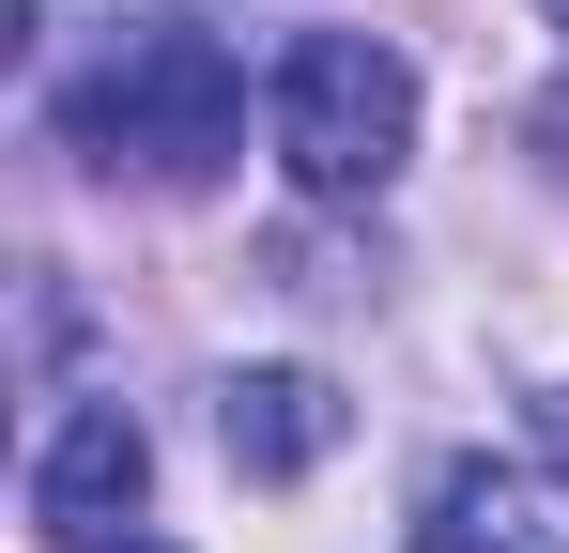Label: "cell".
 Instances as JSON below:
<instances>
[{
    "mask_svg": "<svg viewBox=\"0 0 569 553\" xmlns=\"http://www.w3.org/2000/svg\"><path fill=\"white\" fill-rule=\"evenodd\" d=\"M62 139L93 154L108 184H216L247 154V78H231V47L216 31H123L93 78L62 92Z\"/></svg>",
    "mask_w": 569,
    "mask_h": 553,
    "instance_id": "cell-1",
    "label": "cell"
},
{
    "mask_svg": "<svg viewBox=\"0 0 569 553\" xmlns=\"http://www.w3.org/2000/svg\"><path fill=\"white\" fill-rule=\"evenodd\" d=\"M416 154V62L385 31H292L278 47V170L308 200H385Z\"/></svg>",
    "mask_w": 569,
    "mask_h": 553,
    "instance_id": "cell-2",
    "label": "cell"
},
{
    "mask_svg": "<svg viewBox=\"0 0 569 553\" xmlns=\"http://www.w3.org/2000/svg\"><path fill=\"white\" fill-rule=\"evenodd\" d=\"M154 507V431L123 415V400H78L62 431H47V461H31V539L47 553H139L123 523Z\"/></svg>",
    "mask_w": 569,
    "mask_h": 553,
    "instance_id": "cell-3",
    "label": "cell"
},
{
    "mask_svg": "<svg viewBox=\"0 0 569 553\" xmlns=\"http://www.w3.org/2000/svg\"><path fill=\"white\" fill-rule=\"evenodd\" d=\"M416 553H569V476L523 446H477L416 492Z\"/></svg>",
    "mask_w": 569,
    "mask_h": 553,
    "instance_id": "cell-4",
    "label": "cell"
},
{
    "mask_svg": "<svg viewBox=\"0 0 569 553\" xmlns=\"http://www.w3.org/2000/svg\"><path fill=\"white\" fill-rule=\"evenodd\" d=\"M339 431H355V415H339L323 369H231V384H216V446H231V476H308Z\"/></svg>",
    "mask_w": 569,
    "mask_h": 553,
    "instance_id": "cell-5",
    "label": "cell"
},
{
    "mask_svg": "<svg viewBox=\"0 0 569 553\" xmlns=\"http://www.w3.org/2000/svg\"><path fill=\"white\" fill-rule=\"evenodd\" d=\"M555 31H569V0H555Z\"/></svg>",
    "mask_w": 569,
    "mask_h": 553,
    "instance_id": "cell-6",
    "label": "cell"
},
{
    "mask_svg": "<svg viewBox=\"0 0 569 553\" xmlns=\"http://www.w3.org/2000/svg\"><path fill=\"white\" fill-rule=\"evenodd\" d=\"M139 553H154V539H139Z\"/></svg>",
    "mask_w": 569,
    "mask_h": 553,
    "instance_id": "cell-7",
    "label": "cell"
}]
</instances>
